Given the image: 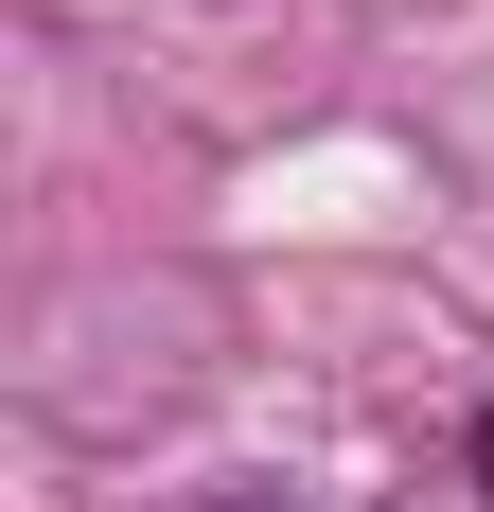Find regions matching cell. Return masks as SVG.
Segmentation results:
<instances>
[{
	"label": "cell",
	"mask_w": 494,
	"mask_h": 512,
	"mask_svg": "<svg viewBox=\"0 0 494 512\" xmlns=\"http://www.w3.org/2000/svg\"><path fill=\"white\" fill-rule=\"evenodd\" d=\"M477 477H494V407H477Z\"/></svg>",
	"instance_id": "obj_1"
}]
</instances>
